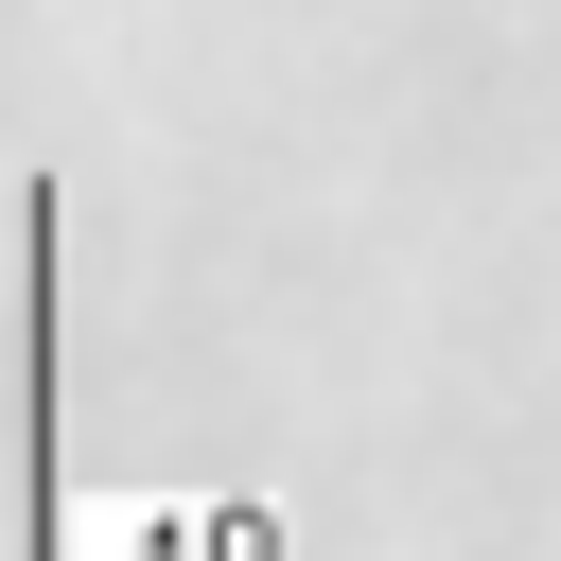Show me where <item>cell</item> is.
Listing matches in <instances>:
<instances>
[{
  "instance_id": "obj_1",
  "label": "cell",
  "mask_w": 561,
  "mask_h": 561,
  "mask_svg": "<svg viewBox=\"0 0 561 561\" xmlns=\"http://www.w3.org/2000/svg\"><path fill=\"white\" fill-rule=\"evenodd\" d=\"M123 561H280V491H175V508H123Z\"/></svg>"
}]
</instances>
